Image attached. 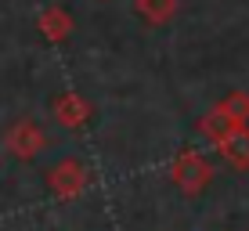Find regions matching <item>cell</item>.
Listing matches in <instances>:
<instances>
[{
    "label": "cell",
    "mask_w": 249,
    "mask_h": 231,
    "mask_svg": "<svg viewBox=\"0 0 249 231\" xmlns=\"http://www.w3.org/2000/svg\"><path fill=\"white\" fill-rule=\"evenodd\" d=\"M11 148L18 152V156H33V152L44 148V138H40L36 126H33V130H29V126H18V130L11 134Z\"/></svg>",
    "instance_id": "3957f363"
},
{
    "label": "cell",
    "mask_w": 249,
    "mask_h": 231,
    "mask_svg": "<svg viewBox=\"0 0 249 231\" xmlns=\"http://www.w3.org/2000/svg\"><path fill=\"white\" fill-rule=\"evenodd\" d=\"M210 162L199 159V156H181L174 162V181L184 188V192H199V188L210 184Z\"/></svg>",
    "instance_id": "7a4b0ae2"
},
{
    "label": "cell",
    "mask_w": 249,
    "mask_h": 231,
    "mask_svg": "<svg viewBox=\"0 0 249 231\" xmlns=\"http://www.w3.org/2000/svg\"><path fill=\"white\" fill-rule=\"evenodd\" d=\"M87 166L83 162H76V159H65V162H58L54 170H51V192L54 195H62V199H76V195L87 188Z\"/></svg>",
    "instance_id": "6da1fadb"
},
{
    "label": "cell",
    "mask_w": 249,
    "mask_h": 231,
    "mask_svg": "<svg viewBox=\"0 0 249 231\" xmlns=\"http://www.w3.org/2000/svg\"><path fill=\"white\" fill-rule=\"evenodd\" d=\"M220 148H224V156L235 162V166H249V134H242V138H228L220 141Z\"/></svg>",
    "instance_id": "277c9868"
}]
</instances>
